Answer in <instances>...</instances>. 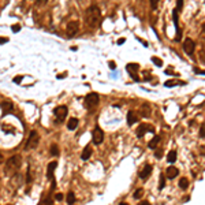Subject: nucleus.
<instances>
[{
    "label": "nucleus",
    "mask_w": 205,
    "mask_h": 205,
    "mask_svg": "<svg viewBox=\"0 0 205 205\" xmlns=\"http://www.w3.org/2000/svg\"><path fill=\"white\" fill-rule=\"evenodd\" d=\"M85 23L89 29H97L101 23V10L98 8V6L92 4L90 7H88L86 11L84 14Z\"/></svg>",
    "instance_id": "1"
},
{
    "label": "nucleus",
    "mask_w": 205,
    "mask_h": 205,
    "mask_svg": "<svg viewBox=\"0 0 205 205\" xmlns=\"http://www.w3.org/2000/svg\"><path fill=\"white\" fill-rule=\"evenodd\" d=\"M20 166H22V157L19 155H14L6 162V170L4 171H6L7 175H14V174H16L19 171Z\"/></svg>",
    "instance_id": "2"
},
{
    "label": "nucleus",
    "mask_w": 205,
    "mask_h": 205,
    "mask_svg": "<svg viewBox=\"0 0 205 205\" xmlns=\"http://www.w3.org/2000/svg\"><path fill=\"white\" fill-rule=\"evenodd\" d=\"M98 102H100V96H98L97 93H94V92H90V93L86 94L85 96V98H84L85 108L89 109V111L94 109L98 105Z\"/></svg>",
    "instance_id": "3"
},
{
    "label": "nucleus",
    "mask_w": 205,
    "mask_h": 205,
    "mask_svg": "<svg viewBox=\"0 0 205 205\" xmlns=\"http://www.w3.org/2000/svg\"><path fill=\"white\" fill-rule=\"evenodd\" d=\"M178 10L174 8L172 10V19H174V25H175V30H176V34H175V41L179 43L182 40V30H180V26H179V15H178Z\"/></svg>",
    "instance_id": "4"
},
{
    "label": "nucleus",
    "mask_w": 205,
    "mask_h": 205,
    "mask_svg": "<svg viewBox=\"0 0 205 205\" xmlns=\"http://www.w3.org/2000/svg\"><path fill=\"white\" fill-rule=\"evenodd\" d=\"M53 114H55V116H56V121L59 123H62V122L66 121L67 114H68V108L66 107V105H59V107L55 108Z\"/></svg>",
    "instance_id": "5"
},
{
    "label": "nucleus",
    "mask_w": 205,
    "mask_h": 205,
    "mask_svg": "<svg viewBox=\"0 0 205 205\" xmlns=\"http://www.w3.org/2000/svg\"><path fill=\"white\" fill-rule=\"evenodd\" d=\"M40 142V135L36 130L30 131V135H29V139H27V144H26V149H34Z\"/></svg>",
    "instance_id": "6"
},
{
    "label": "nucleus",
    "mask_w": 205,
    "mask_h": 205,
    "mask_svg": "<svg viewBox=\"0 0 205 205\" xmlns=\"http://www.w3.org/2000/svg\"><path fill=\"white\" fill-rule=\"evenodd\" d=\"M92 141H93L94 145H100V144L104 141V131L101 130V127L96 126L93 133H92Z\"/></svg>",
    "instance_id": "7"
},
{
    "label": "nucleus",
    "mask_w": 205,
    "mask_h": 205,
    "mask_svg": "<svg viewBox=\"0 0 205 205\" xmlns=\"http://www.w3.org/2000/svg\"><path fill=\"white\" fill-rule=\"evenodd\" d=\"M182 48L184 51V53L189 55V56H193L194 51H196V43H194L191 39H186L182 44Z\"/></svg>",
    "instance_id": "8"
},
{
    "label": "nucleus",
    "mask_w": 205,
    "mask_h": 205,
    "mask_svg": "<svg viewBox=\"0 0 205 205\" xmlns=\"http://www.w3.org/2000/svg\"><path fill=\"white\" fill-rule=\"evenodd\" d=\"M80 30V22L78 20H71L67 25V37H74Z\"/></svg>",
    "instance_id": "9"
},
{
    "label": "nucleus",
    "mask_w": 205,
    "mask_h": 205,
    "mask_svg": "<svg viewBox=\"0 0 205 205\" xmlns=\"http://www.w3.org/2000/svg\"><path fill=\"white\" fill-rule=\"evenodd\" d=\"M148 131H149V133H153L155 130H153V127H152V126H149V125H139L138 127H137L135 134H137V137H138V138H142V137L145 135Z\"/></svg>",
    "instance_id": "10"
},
{
    "label": "nucleus",
    "mask_w": 205,
    "mask_h": 205,
    "mask_svg": "<svg viewBox=\"0 0 205 205\" xmlns=\"http://www.w3.org/2000/svg\"><path fill=\"white\" fill-rule=\"evenodd\" d=\"M56 167H57V162H51L49 164H48V167H47V178L52 182V180H55V170H56Z\"/></svg>",
    "instance_id": "11"
},
{
    "label": "nucleus",
    "mask_w": 205,
    "mask_h": 205,
    "mask_svg": "<svg viewBox=\"0 0 205 205\" xmlns=\"http://www.w3.org/2000/svg\"><path fill=\"white\" fill-rule=\"evenodd\" d=\"M150 174H152V166H150V164H145V166L142 167V170L138 172V176L141 178L142 180H145Z\"/></svg>",
    "instance_id": "12"
},
{
    "label": "nucleus",
    "mask_w": 205,
    "mask_h": 205,
    "mask_svg": "<svg viewBox=\"0 0 205 205\" xmlns=\"http://www.w3.org/2000/svg\"><path fill=\"white\" fill-rule=\"evenodd\" d=\"M0 105H2V109H3V115H8L10 112L14 111V104L10 101H3Z\"/></svg>",
    "instance_id": "13"
},
{
    "label": "nucleus",
    "mask_w": 205,
    "mask_h": 205,
    "mask_svg": "<svg viewBox=\"0 0 205 205\" xmlns=\"http://www.w3.org/2000/svg\"><path fill=\"white\" fill-rule=\"evenodd\" d=\"M92 153H93V149H92L90 144L89 145H86L84 148V150H82V155H81V159L84 160V162H86V160H89V157L92 156Z\"/></svg>",
    "instance_id": "14"
},
{
    "label": "nucleus",
    "mask_w": 205,
    "mask_h": 205,
    "mask_svg": "<svg viewBox=\"0 0 205 205\" xmlns=\"http://www.w3.org/2000/svg\"><path fill=\"white\" fill-rule=\"evenodd\" d=\"M178 174H179V170H178L176 167H174V166L168 167V168H167V171H166V175H167V178H168V179H174V178H176Z\"/></svg>",
    "instance_id": "15"
},
{
    "label": "nucleus",
    "mask_w": 205,
    "mask_h": 205,
    "mask_svg": "<svg viewBox=\"0 0 205 205\" xmlns=\"http://www.w3.org/2000/svg\"><path fill=\"white\" fill-rule=\"evenodd\" d=\"M137 122H138V116H137V114H135L134 111H129L127 112V125L129 126H133Z\"/></svg>",
    "instance_id": "16"
},
{
    "label": "nucleus",
    "mask_w": 205,
    "mask_h": 205,
    "mask_svg": "<svg viewBox=\"0 0 205 205\" xmlns=\"http://www.w3.org/2000/svg\"><path fill=\"white\" fill-rule=\"evenodd\" d=\"M78 125H80V121H78L77 118H71L67 123V129L68 130H75L78 127Z\"/></svg>",
    "instance_id": "17"
},
{
    "label": "nucleus",
    "mask_w": 205,
    "mask_h": 205,
    "mask_svg": "<svg viewBox=\"0 0 205 205\" xmlns=\"http://www.w3.org/2000/svg\"><path fill=\"white\" fill-rule=\"evenodd\" d=\"M159 142H160V135H155L152 139L148 142V148L150 149H156V146L159 145Z\"/></svg>",
    "instance_id": "18"
},
{
    "label": "nucleus",
    "mask_w": 205,
    "mask_h": 205,
    "mask_svg": "<svg viewBox=\"0 0 205 205\" xmlns=\"http://www.w3.org/2000/svg\"><path fill=\"white\" fill-rule=\"evenodd\" d=\"M176 157H178V153H176V150H170L168 152V155H167V162L168 163H175L176 162Z\"/></svg>",
    "instance_id": "19"
},
{
    "label": "nucleus",
    "mask_w": 205,
    "mask_h": 205,
    "mask_svg": "<svg viewBox=\"0 0 205 205\" xmlns=\"http://www.w3.org/2000/svg\"><path fill=\"white\" fill-rule=\"evenodd\" d=\"M75 201H77V200H75V194L73 193V191H68L67 196H66V203L68 205H74Z\"/></svg>",
    "instance_id": "20"
},
{
    "label": "nucleus",
    "mask_w": 205,
    "mask_h": 205,
    "mask_svg": "<svg viewBox=\"0 0 205 205\" xmlns=\"http://www.w3.org/2000/svg\"><path fill=\"white\" fill-rule=\"evenodd\" d=\"M141 112H142V116L144 118H149L150 116V108L148 104H142L141 105Z\"/></svg>",
    "instance_id": "21"
},
{
    "label": "nucleus",
    "mask_w": 205,
    "mask_h": 205,
    "mask_svg": "<svg viewBox=\"0 0 205 205\" xmlns=\"http://www.w3.org/2000/svg\"><path fill=\"white\" fill-rule=\"evenodd\" d=\"M179 187L180 189H187V187H189V179H187V178H180L179 179Z\"/></svg>",
    "instance_id": "22"
},
{
    "label": "nucleus",
    "mask_w": 205,
    "mask_h": 205,
    "mask_svg": "<svg viewBox=\"0 0 205 205\" xmlns=\"http://www.w3.org/2000/svg\"><path fill=\"white\" fill-rule=\"evenodd\" d=\"M49 153L52 156H59V146H57L56 144H52V145H51V149H49Z\"/></svg>",
    "instance_id": "23"
},
{
    "label": "nucleus",
    "mask_w": 205,
    "mask_h": 205,
    "mask_svg": "<svg viewBox=\"0 0 205 205\" xmlns=\"http://www.w3.org/2000/svg\"><path fill=\"white\" fill-rule=\"evenodd\" d=\"M164 186H166V175L164 174H160V183H159V190H163Z\"/></svg>",
    "instance_id": "24"
},
{
    "label": "nucleus",
    "mask_w": 205,
    "mask_h": 205,
    "mask_svg": "<svg viewBox=\"0 0 205 205\" xmlns=\"http://www.w3.org/2000/svg\"><path fill=\"white\" fill-rule=\"evenodd\" d=\"M142 196H144V189H137L134 191V198H135V200H139Z\"/></svg>",
    "instance_id": "25"
},
{
    "label": "nucleus",
    "mask_w": 205,
    "mask_h": 205,
    "mask_svg": "<svg viewBox=\"0 0 205 205\" xmlns=\"http://www.w3.org/2000/svg\"><path fill=\"white\" fill-rule=\"evenodd\" d=\"M152 62H153V64H156L157 67H163V62L160 60V57L153 56V57H152Z\"/></svg>",
    "instance_id": "26"
},
{
    "label": "nucleus",
    "mask_w": 205,
    "mask_h": 205,
    "mask_svg": "<svg viewBox=\"0 0 205 205\" xmlns=\"http://www.w3.org/2000/svg\"><path fill=\"white\" fill-rule=\"evenodd\" d=\"M32 180H33V178H32V175H30V167H27V170H26V183L30 184L32 183Z\"/></svg>",
    "instance_id": "27"
},
{
    "label": "nucleus",
    "mask_w": 205,
    "mask_h": 205,
    "mask_svg": "<svg viewBox=\"0 0 205 205\" xmlns=\"http://www.w3.org/2000/svg\"><path fill=\"white\" fill-rule=\"evenodd\" d=\"M155 157H156V159H162V157H163V149L162 148L155 149Z\"/></svg>",
    "instance_id": "28"
},
{
    "label": "nucleus",
    "mask_w": 205,
    "mask_h": 205,
    "mask_svg": "<svg viewBox=\"0 0 205 205\" xmlns=\"http://www.w3.org/2000/svg\"><path fill=\"white\" fill-rule=\"evenodd\" d=\"M40 205H53V201H52V198H51V197H47L45 200L41 201Z\"/></svg>",
    "instance_id": "29"
},
{
    "label": "nucleus",
    "mask_w": 205,
    "mask_h": 205,
    "mask_svg": "<svg viewBox=\"0 0 205 205\" xmlns=\"http://www.w3.org/2000/svg\"><path fill=\"white\" fill-rule=\"evenodd\" d=\"M205 137V125L201 123V127H200V138H204Z\"/></svg>",
    "instance_id": "30"
},
{
    "label": "nucleus",
    "mask_w": 205,
    "mask_h": 205,
    "mask_svg": "<svg viewBox=\"0 0 205 205\" xmlns=\"http://www.w3.org/2000/svg\"><path fill=\"white\" fill-rule=\"evenodd\" d=\"M160 0H150V8L152 10H156L157 8V4H159Z\"/></svg>",
    "instance_id": "31"
},
{
    "label": "nucleus",
    "mask_w": 205,
    "mask_h": 205,
    "mask_svg": "<svg viewBox=\"0 0 205 205\" xmlns=\"http://www.w3.org/2000/svg\"><path fill=\"white\" fill-rule=\"evenodd\" d=\"M175 8L178 10V11H180V10L183 8V0H176V7Z\"/></svg>",
    "instance_id": "32"
},
{
    "label": "nucleus",
    "mask_w": 205,
    "mask_h": 205,
    "mask_svg": "<svg viewBox=\"0 0 205 205\" xmlns=\"http://www.w3.org/2000/svg\"><path fill=\"white\" fill-rule=\"evenodd\" d=\"M63 198H64V196L62 193H56L55 194V197H53V200L55 201H63Z\"/></svg>",
    "instance_id": "33"
},
{
    "label": "nucleus",
    "mask_w": 205,
    "mask_h": 205,
    "mask_svg": "<svg viewBox=\"0 0 205 205\" xmlns=\"http://www.w3.org/2000/svg\"><path fill=\"white\" fill-rule=\"evenodd\" d=\"M48 2H49V0H36L37 6H40V7H41V6H45Z\"/></svg>",
    "instance_id": "34"
},
{
    "label": "nucleus",
    "mask_w": 205,
    "mask_h": 205,
    "mask_svg": "<svg viewBox=\"0 0 205 205\" xmlns=\"http://www.w3.org/2000/svg\"><path fill=\"white\" fill-rule=\"evenodd\" d=\"M11 30H12L14 33H18L19 30H20V25H14V26L11 27Z\"/></svg>",
    "instance_id": "35"
},
{
    "label": "nucleus",
    "mask_w": 205,
    "mask_h": 205,
    "mask_svg": "<svg viewBox=\"0 0 205 205\" xmlns=\"http://www.w3.org/2000/svg\"><path fill=\"white\" fill-rule=\"evenodd\" d=\"M179 84V82H166V86H168V88H172V86H175V85H178Z\"/></svg>",
    "instance_id": "36"
},
{
    "label": "nucleus",
    "mask_w": 205,
    "mask_h": 205,
    "mask_svg": "<svg viewBox=\"0 0 205 205\" xmlns=\"http://www.w3.org/2000/svg\"><path fill=\"white\" fill-rule=\"evenodd\" d=\"M22 75H18V77H15L14 78V82H15V84H20V80H22Z\"/></svg>",
    "instance_id": "37"
},
{
    "label": "nucleus",
    "mask_w": 205,
    "mask_h": 205,
    "mask_svg": "<svg viewBox=\"0 0 205 205\" xmlns=\"http://www.w3.org/2000/svg\"><path fill=\"white\" fill-rule=\"evenodd\" d=\"M6 43H8V39H7V37H4V39L0 37V44H6Z\"/></svg>",
    "instance_id": "38"
},
{
    "label": "nucleus",
    "mask_w": 205,
    "mask_h": 205,
    "mask_svg": "<svg viewBox=\"0 0 205 205\" xmlns=\"http://www.w3.org/2000/svg\"><path fill=\"white\" fill-rule=\"evenodd\" d=\"M108 66L111 67V68H114V70L116 68V64H115V62H108Z\"/></svg>",
    "instance_id": "39"
},
{
    "label": "nucleus",
    "mask_w": 205,
    "mask_h": 205,
    "mask_svg": "<svg viewBox=\"0 0 205 205\" xmlns=\"http://www.w3.org/2000/svg\"><path fill=\"white\" fill-rule=\"evenodd\" d=\"M137 40H138V41H139V43H141V44H142V45H144V47H148V43H146V41H142L141 39H139V37H137Z\"/></svg>",
    "instance_id": "40"
},
{
    "label": "nucleus",
    "mask_w": 205,
    "mask_h": 205,
    "mask_svg": "<svg viewBox=\"0 0 205 205\" xmlns=\"http://www.w3.org/2000/svg\"><path fill=\"white\" fill-rule=\"evenodd\" d=\"M138 205H150V203H149V201H146V200H145V201H141V203H139Z\"/></svg>",
    "instance_id": "41"
},
{
    "label": "nucleus",
    "mask_w": 205,
    "mask_h": 205,
    "mask_svg": "<svg viewBox=\"0 0 205 205\" xmlns=\"http://www.w3.org/2000/svg\"><path fill=\"white\" fill-rule=\"evenodd\" d=\"M125 41H126L125 39H119V40H118V45H122V44H125Z\"/></svg>",
    "instance_id": "42"
},
{
    "label": "nucleus",
    "mask_w": 205,
    "mask_h": 205,
    "mask_svg": "<svg viewBox=\"0 0 205 205\" xmlns=\"http://www.w3.org/2000/svg\"><path fill=\"white\" fill-rule=\"evenodd\" d=\"M3 160H4V157H3V155H2V152H0V164L3 163Z\"/></svg>",
    "instance_id": "43"
},
{
    "label": "nucleus",
    "mask_w": 205,
    "mask_h": 205,
    "mask_svg": "<svg viewBox=\"0 0 205 205\" xmlns=\"http://www.w3.org/2000/svg\"><path fill=\"white\" fill-rule=\"evenodd\" d=\"M119 205H129V204H127V203H121Z\"/></svg>",
    "instance_id": "44"
},
{
    "label": "nucleus",
    "mask_w": 205,
    "mask_h": 205,
    "mask_svg": "<svg viewBox=\"0 0 205 205\" xmlns=\"http://www.w3.org/2000/svg\"><path fill=\"white\" fill-rule=\"evenodd\" d=\"M8 205H11V204H8Z\"/></svg>",
    "instance_id": "45"
}]
</instances>
